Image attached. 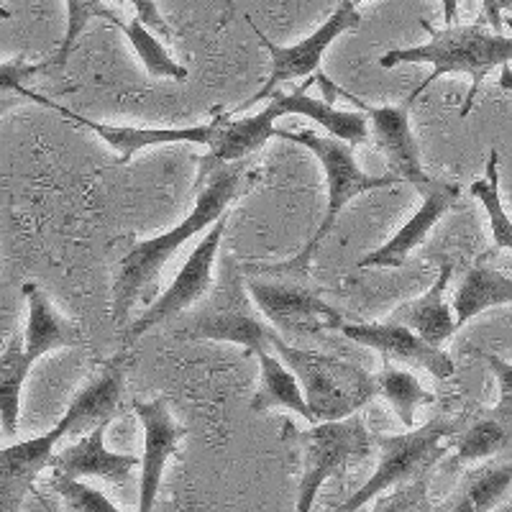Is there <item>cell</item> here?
Here are the masks:
<instances>
[{
  "label": "cell",
  "instance_id": "obj_6",
  "mask_svg": "<svg viewBox=\"0 0 512 512\" xmlns=\"http://www.w3.org/2000/svg\"><path fill=\"white\" fill-rule=\"evenodd\" d=\"M272 349L280 354V359L287 361L290 372L303 387L313 425L354 418L356 410L377 397L374 374L364 372L351 361L300 349V346L287 344L282 336L274 338Z\"/></svg>",
  "mask_w": 512,
  "mask_h": 512
},
{
  "label": "cell",
  "instance_id": "obj_16",
  "mask_svg": "<svg viewBox=\"0 0 512 512\" xmlns=\"http://www.w3.org/2000/svg\"><path fill=\"white\" fill-rule=\"evenodd\" d=\"M341 333L351 341L369 349L379 351L384 359L402 361L410 367H423L425 372H431L436 379L454 377L456 364L446 351L436 349V346L425 344L418 333L410 328L397 326V323H344Z\"/></svg>",
  "mask_w": 512,
  "mask_h": 512
},
{
  "label": "cell",
  "instance_id": "obj_24",
  "mask_svg": "<svg viewBox=\"0 0 512 512\" xmlns=\"http://www.w3.org/2000/svg\"><path fill=\"white\" fill-rule=\"evenodd\" d=\"M512 303V280L487 264H477L464 274L459 290H456L454 313L456 326H464L479 313L495 305Z\"/></svg>",
  "mask_w": 512,
  "mask_h": 512
},
{
  "label": "cell",
  "instance_id": "obj_31",
  "mask_svg": "<svg viewBox=\"0 0 512 512\" xmlns=\"http://www.w3.org/2000/svg\"><path fill=\"white\" fill-rule=\"evenodd\" d=\"M93 18H105V21H111L113 24L118 18V11L111 3H103V0H67V34H64L62 44H59L57 49V57H54V64H57V67H64V64H67L72 47H75L80 34Z\"/></svg>",
  "mask_w": 512,
  "mask_h": 512
},
{
  "label": "cell",
  "instance_id": "obj_19",
  "mask_svg": "<svg viewBox=\"0 0 512 512\" xmlns=\"http://www.w3.org/2000/svg\"><path fill=\"white\" fill-rule=\"evenodd\" d=\"M39 105H47L52 111L62 113L64 118L75 121L77 126L90 128L93 134H98L105 144L111 146L116 152V164H128L141 149L146 146H159V144H182V141H190V144H203L208 146L210 139V123L203 126H190V128H134V126H111V123H98L93 118H85L80 113L70 111V108H62V105L52 103L49 98L39 95L36 100Z\"/></svg>",
  "mask_w": 512,
  "mask_h": 512
},
{
  "label": "cell",
  "instance_id": "obj_2",
  "mask_svg": "<svg viewBox=\"0 0 512 512\" xmlns=\"http://www.w3.org/2000/svg\"><path fill=\"white\" fill-rule=\"evenodd\" d=\"M425 29H431L423 24ZM512 36L497 34V31L487 29L482 21L477 24H451L448 21L443 29H431V41H425L420 47L408 49H390L379 57V67L392 70L397 64H431L433 72L420 82L418 88L410 93L408 103L413 105L415 98L423 93L425 88H431L433 82L443 75H469L472 85H469V95L466 103L461 105V118L472 113V105L477 100L479 88H482L484 77L489 72L502 70V88H512Z\"/></svg>",
  "mask_w": 512,
  "mask_h": 512
},
{
  "label": "cell",
  "instance_id": "obj_1",
  "mask_svg": "<svg viewBox=\"0 0 512 512\" xmlns=\"http://www.w3.org/2000/svg\"><path fill=\"white\" fill-rule=\"evenodd\" d=\"M200 187L195 195V208L182 223H177L172 231L162 233L157 239H146L131 246L126 256L121 259L116 282H113V323L118 328L126 326V318L134 308L136 297L157 280V274L172 256L180 251L185 241L198 236L205 228H213L223 216L226 208L244 195L249 182L259 180L256 172L246 169L244 164H221L216 159H200Z\"/></svg>",
  "mask_w": 512,
  "mask_h": 512
},
{
  "label": "cell",
  "instance_id": "obj_32",
  "mask_svg": "<svg viewBox=\"0 0 512 512\" xmlns=\"http://www.w3.org/2000/svg\"><path fill=\"white\" fill-rule=\"evenodd\" d=\"M52 489L62 497V502L72 512H123L113 505L100 489L90 487L85 482H72V479L52 477Z\"/></svg>",
  "mask_w": 512,
  "mask_h": 512
},
{
  "label": "cell",
  "instance_id": "obj_27",
  "mask_svg": "<svg viewBox=\"0 0 512 512\" xmlns=\"http://www.w3.org/2000/svg\"><path fill=\"white\" fill-rule=\"evenodd\" d=\"M374 382H377V395L390 402L392 410L397 413L400 423L413 431L415 423V410L420 405H433L436 397L428 390H423V384L415 374H410L408 369H397L392 364H384V369L379 374H374Z\"/></svg>",
  "mask_w": 512,
  "mask_h": 512
},
{
  "label": "cell",
  "instance_id": "obj_7",
  "mask_svg": "<svg viewBox=\"0 0 512 512\" xmlns=\"http://www.w3.org/2000/svg\"><path fill=\"white\" fill-rule=\"evenodd\" d=\"M251 303L254 300L246 290L244 272L239 264L226 259L210 303L192 318L185 336L205 338V341H228V344H239L254 351L256 356L267 354V349H272V341L280 333L254 313Z\"/></svg>",
  "mask_w": 512,
  "mask_h": 512
},
{
  "label": "cell",
  "instance_id": "obj_20",
  "mask_svg": "<svg viewBox=\"0 0 512 512\" xmlns=\"http://www.w3.org/2000/svg\"><path fill=\"white\" fill-rule=\"evenodd\" d=\"M451 277H454V264L446 262L431 290L418 297V300H408V303H402L400 308L392 310L390 323L410 328V331L423 338L425 344L441 349V344H446L448 338L459 331L454 310L448 308L446 303V287Z\"/></svg>",
  "mask_w": 512,
  "mask_h": 512
},
{
  "label": "cell",
  "instance_id": "obj_12",
  "mask_svg": "<svg viewBox=\"0 0 512 512\" xmlns=\"http://www.w3.org/2000/svg\"><path fill=\"white\" fill-rule=\"evenodd\" d=\"M333 95L336 98H344L346 103H351L359 113H364V118H369L374 126V139L377 146L382 149V154L387 157L390 164V172L400 182H410V185L418 190L431 177L423 172V164H420V149L418 141H415L413 131H410V103L405 100V105H369L364 100L354 98L351 93H346L344 88H338L333 82Z\"/></svg>",
  "mask_w": 512,
  "mask_h": 512
},
{
  "label": "cell",
  "instance_id": "obj_17",
  "mask_svg": "<svg viewBox=\"0 0 512 512\" xmlns=\"http://www.w3.org/2000/svg\"><path fill=\"white\" fill-rule=\"evenodd\" d=\"M105 428L108 425H100L93 433L82 436L77 443L54 454L52 477L72 479V482L98 477L103 482H111L113 487H123V484L131 482L134 472L141 466V456L108 451L105 448Z\"/></svg>",
  "mask_w": 512,
  "mask_h": 512
},
{
  "label": "cell",
  "instance_id": "obj_28",
  "mask_svg": "<svg viewBox=\"0 0 512 512\" xmlns=\"http://www.w3.org/2000/svg\"><path fill=\"white\" fill-rule=\"evenodd\" d=\"M113 26H116L118 31H123V36H126L128 44L134 47L136 57L141 59V64H144V70L149 72V75L167 77V80H187V67H182L180 62L172 59V54L164 49L162 41H159L152 31H146L144 26H141L139 18L128 21V24H123L121 18H116Z\"/></svg>",
  "mask_w": 512,
  "mask_h": 512
},
{
  "label": "cell",
  "instance_id": "obj_29",
  "mask_svg": "<svg viewBox=\"0 0 512 512\" xmlns=\"http://www.w3.org/2000/svg\"><path fill=\"white\" fill-rule=\"evenodd\" d=\"M497 167H500V154H497V149H492L487 159V175H484V180L472 182L469 192L487 210L489 228H492V239H495L497 249L512 251V221L500 198V169Z\"/></svg>",
  "mask_w": 512,
  "mask_h": 512
},
{
  "label": "cell",
  "instance_id": "obj_35",
  "mask_svg": "<svg viewBox=\"0 0 512 512\" xmlns=\"http://www.w3.org/2000/svg\"><path fill=\"white\" fill-rule=\"evenodd\" d=\"M131 6L136 8V18H139L141 26H144L146 31H157V34L169 36V26L167 21L159 16L157 3H152V0H131Z\"/></svg>",
  "mask_w": 512,
  "mask_h": 512
},
{
  "label": "cell",
  "instance_id": "obj_11",
  "mask_svg": "<svg viewBox=\"0 0 512 512\" xmlns=\"http://www.w3.org/2000/svg\"><path fill=\"white\" fill-rule=\"evenodd\" d=\"M228 216H223L216 226L210 228V233L200 241L195 249H192L190 259L182 264V269L177 272L175 282L169 285V290L162 297H157L146 313H141L139 318L131 323V326L123 331V341L126 344H136L144 333H149L152 328L169 323L172 318L182 313V310L192 308L198 303L200 297H205L213 287V264H216L218 249H221V239L226 233Z\"/></svg>",
  "mask_w": 512,
  "mask_h": 512
},
{
  "label": "cell",
  "instance_id": "obj_33",
  "mask_svg": "<svg viewBox=\"0 0 512 512\" xmlns=\"http://www.w3.org/2000/svg\"><path fill=\"white\" fill-rule=\"evenodd\" d=\"M372 512H433L428 505V479L395 487L390 495L379 497Z\"/></svg>",
  "mask_w": 512,
  "mask_h": 512
},
{
  "label": "cell",
  "instance_id": "obj_18",
  "mask_svg": "<svg viewBox=\"0 0 512 512\" xmlns=\"http://www.w3.org/2000/svg\"><path fill=\"white\" fill-rule=\"evenodd\" d=\"M282 116H287L282 93H274L267 108L251 118H231L218 113L210 121V157L221 164H239L249 154L259 152L272 136L280 134V128H274V121Z\"/></svg>",
  "mask_w": 512,
  "mask_h": 512
},
{
  "label": "cell",
  "instance_id": "obj_34",
  "mask_svg": "<svg viewBox=\"0 0 512 512\" xmlns=\"http://www.w3.org/2000/svg\"><path fill=\"white\" fill-rule=\"evenodd\" d=\"M477 354L487 361V367L492 369L497 384H500V402H497V408L512 410V364L502 359V356L487 354V351H477Z\"/></svg>",
  "mask_w": 512,
  "mask_h": 512
},
{
  "label": "cell",
  "instance_id": "obj_3",
  "mask_svg": "<svg viewBox=\"0 0 512 512\" xmlns=\"http://www.w3.org/2000/svg\"><path fill=\"white\" fill-rule=\"evenodd\" d=\"M280 139L292 141V144H300L305 149L318 157V162L323 164V172H326V192H328V203H326V213H323V221L320 226L315 228V233L308 239V244L300 249V254L292 256L290 262L282 264H267V267H251V272L264 274V277H292V280H305L310 272V262H313L315 251L318 246L326 241L328 233L333 231L336 226L338 216H341V210L356 200L364 192L379 190V187H392L400 185L395 175H367L364 169L356 164L354 149L344 141L333 139V136H318L308 128L303 131H282L280 128Z\"/></svg>",
  "mask_w": 512,
  "mask_h": 512
},
{
  "label": "cell",
  "instance_id": "obj_8",
  "mask_svg": "<svg viewBox=\"0 0 512 512\" xmlns=\"http://www.w3.org/2000/svg\"><path fill=\"white\" fill-rule=\"evenodd\" d=\"M295 436L303 443V474H300L295 512H313L320 487L344 472L351 461L367 459L374 446L372 433L359 418L318 423L308 431H295Z\"/></svg>",
  "mask_w": 512,
  "mask_h": 512
},
{
  "label": "cell",
  "instance_id": "obj_15",
  "mask_svg": "<svg viewBox=\"0 0 512 512\" xmlns=\"http://www.w3.org/2000/svg\"><path fill=\"white\" fill-rule=\"evenodd\" d=\"M64 436H70V425L59 420L44 436L0 448V512H21L39 474L52 466L54 446Z\"/></svg>",
  "mask_w": 512,
  "mask_h": 512
},
{
  "label": "cell",
  "instance_id": "obj_9",
  "mask_svg": "<svg viewBox=\"0 0 512 512\" xmlns=\"http://www.w3.org/2000/svg\"><path fill=\"white\" fill-rule=\"evenodd\" d=\"M246 290L269 326L287 338H310L323 331H341L344 326L341 313L303 282H290L287 277H254L246 282Z\"/></svg>",
  "mask_w": 512,
  "mask_h": 512
},
{
  "label": "cell",
  "instance_id": "obj_10",
  "mask_svg": "<svg viewBox=\"0 0 512 512\" xmlns=\"http://www.w3.org/2000/svg\"><path fill=\"white\" fill-rule=\"evenodd\" d=\"M359 24H361L359 6H356L354 0H344V3H338V6L333 8L331 16L326 18V24L320 26V29H315L310 36H305L303 41L292 44V47H277V44L269 41L262 31H256L259 41L267 47L269 57H272L269 80L267 85L254 95V98L241 103L233 113H241L246 111V108H251V105L259 103V100L272 98V95L277 93V88L285 85V82L303 80V77L305 80H315V75H320V59H323V54L328 52V47H331L338 36L346 34V31L359 29Z\"/></svg>",
  "mask_w": 512,
  "mask_h": 512
},
{
  "label": "cell",
  "instance_id": "obj_22",
  "mask_svg": "<svg viewBox=\"0 0 512 512\" xmlns=\"http://www.w3.org/2000/svg\"><path fill=\"white\" fill-rule=\"evenodd\" d=\"M512 487V454L477 466L433 512H492Z\"/></svg>",
  "mask_w": 512,
  "mask_h": 512
},
{
  "label": "cell",
  "instance_id": "obj_5",
  "mask_svg": "<svg viewBox=\"0 0 512 512\" xmlns=\"http://www.w3.org/2000/svg\"><path fill=\"white\" fill-rule=\"evenodd\" d=\"M459 433V420L451 418H433L415 431L395 433V436L372 433L374 446L379 448V464L372 479L331 512H359L367 502L382 497L387 489L428 479L438 461L446 459L448 451L456 448Z\"/></svg>",
  "mask_w": 512,
  "mask_h": 512
},
{
  "label": "cell",
  "instance_id": "obj_25",
  "mask_svg": "<svg viewBox=\"0 0 512 512\" xmlns=\"http://www.w3.org/2000/svg\"><path fill=\"white\" fill-rule=\"evenodd\" d=\"M259 369H262V377H259V390H256L254 400H251V410L254 413H264V410L272 408H285L292 413L303 415L305 420L313 423V415H310L308 402H305L303 387L297 382L295 374L282 364L277 356L259 354Z\"/></svg>",
  "mask_w": 512,
  "mask_h": 512
},
{
  "label": "cell",
  "instance_id": "obj_21",
  "mask_svg": "<svg viewBox=\"0 0 512 512\" xmlns=\"http://www.w3.org/2000/svg\"><path fill=\"white\" fill-rule=\"evenodd\" d=\"M123 397V369L118 361H111L100 369L98 377L90 379L75 400L70 402L62 420L70 425V433H93L100 425H108L121 410Z\"/></svg>",
  "mask_w": 512,
  "mask_h": 512
},
{
  "label": "cell",
  "instance_id": "obj_4",
  "mask_svg": "<svg viewBox=\"0 0 512 512\" xmlns=\"http://www.w3.org/2000/svg\"><path fill=\"white\" fill-rule=\"evenodd\" d=\"M26 303H29V318H26L24 338L16 336L8 349L0 356V428L8 438H16L18 415H21V390L29 377L36 359L54 349L64 346H80V328L72 326L70 320L54 310L47 292L26 282L21 287Z\"/></svg>",
  "mask_w": 512,
  "mask_h": 512
},
{
  "label": "cell",
  "instance_id": "obj_23",
  "mask_svg": "<svg viewBox=\"0 0 512 512\" xmlns=\"http://www.w3.org/2000/svg\"><path fill=\"white\" fill-rule=\"evenodd\" d=\"M512 451V410L492 408L474 415L472 423L456 438V451L448 461V469H459L472 461L492 459V456Z\"/></svg>",
  "mask_w": 512,
  "mask_h": 512
},
{
  "label": "cell",
  "instance_id": "obj_30",
  "mask_svg": "<svg viewBox=\"0 0 512 512\" xmlns=\"http://www.w3.org/2000/svg\"><path fill=\"white\" fill-rule=\"evenodd\" d=\"M49 67V62H41V64H29L24 57H13L8 62L0 64V121L18 108L21 103L31 100L36 103L39 100V93L29 90L26 82L31 77H36L39 72H44Z\"/></svg>",
  "mask_w": 512,
  "mask_h": 512
},
{
  "label": "cell",
  "instance_id": "obj_26",
  "mask_svg": "<svg viewBox=\"0 0 512 512\" xmlns=\"http://www.w3.org/2000/svg\"><path fill=\"white\" fill-rule=\"evenodd\" d=\"M308 88H300L295 93H282L285 100L287 116L297 113V116L313 118L315 123L326 128L328 134H333V139L344 141V144L356 146L364 144L369 139V123L364 118V113H351V111H336L333 105H328L326 100H315L305 95Z\"/></svg>",
  "mask_w": 512,
  "mask_h": 512
},
{
  "label": "cell",
  "instance_id": "obj_14",
  "mask_svg": "<svg viewBox=\"0 0 512 512\" xmlns=\"http://www.w3.org/2000/svg\"><path fill=\"white\" fill-rule=\"evenodd\" d=\"M418 192L423 195V205L418 208V213H415V216L410 218L387 244L369 251L367 256H361L359 262H356V267H402V264L408 262L410 251H413L415 246L423 244L428 231H431V228L436 226L461 198L459 185L446 180H436V177H431L423 187H418Z\"/></svg>",
  "mask_w": 512,
  "mask_h": 512
},
{
  "label": "cell",
  "instance_id": "obj_13",
  "mask_svg": "<svg viewBox=\"0 0 512 512\" xmlns=\"http://www.w3.org/2000/svg\"><path fill=\"white\" fill-rule=\"evenodd\" d=\"M134 413L144 425V454H141L139 479V512H152L159 495L167 461L177 454L185 428L175 420L167 405V397L141 402L134 400Z\"/></svg>",
  "mask_w": 512,
  "mask_h": 512
}]
</instances>
